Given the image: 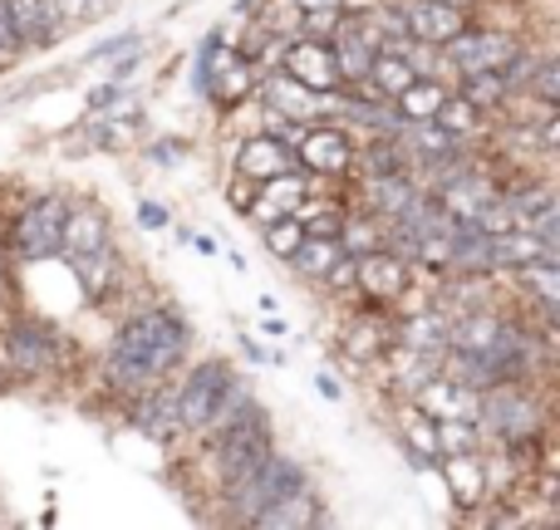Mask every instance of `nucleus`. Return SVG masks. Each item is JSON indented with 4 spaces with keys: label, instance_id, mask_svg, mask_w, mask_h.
<instances>
[{
    "label": "nucleus",
    "instance_id": "obj_1",
    "mask_svg": "<svg viewBox=\"0 0 560 530\" xmlns=\"http://www.w3.org/2000/svg\"><path fill=\"white\" fill-rule=\"evenodd\" d=\"M192 344V325L177 309L158 305V309H138L133 319H124L104 354V384L114 393H148V388L167 384L173 368L187 358Z\"/></svg>",
    "mask_w": 560,
    "mask_h": 530
},
{
    "label": "nucleus",
    "instance_id": "obj_2",
    "mask_svg": "<svg viewBox=\"0 0 560 530\" xmlns=\"http://www.w3.org/2000/svg\"><path fill=\"white\" fill-rule=\"evenodd\" d=\"M310 486V472L295 462L290 452H280V447H271V452L261 457V462L252 467V472L232 476V482H222V506H226V521L236 526H256V516L266 511V506L285 502V496L305 492Z\"/></svg>",
    "mask_w": 560,
    "mask_h": 530
},
{
    "label": "nucleus",
    "instance_id": "obj_3",
    "mask_svg": "<svg viewBox=\"0 0 560 530\" xmlns=\"http://www.w3.org/2000/svg\"><path fill=\"white\" fill-rule=\"evenodd\" d=\"M477 433L502 443L506 452H532L536 437L546 433V413L522 384H497L477 403Z\"/></svg>",
    "mask_w": 560,
    "mask_h": 530
},
{
    "label": "nucleus",
    "instance_id": "obj_4",
    "mask_svg": "<svg viewBox=\"0 0 560 530\" xmlns=\"http://www.w3.org/2000/svg\"><path fill=\"white\" fill-rule=\"evenodd\" d=\"M276 447V433H271V413H266L261 403H246L242 413L232 417V423L222 427V433H212V462H217V476L222 482H232V476L252 472L256 462H261L266 452Z\"/></svg>",
    "mask_w": 560,
    "mask_h": 530
},
{
    "label": "nucleus",
    "instance_id": "obj_5",
    "mask_svg": "<svg viewBox=\"0 0 560 530\" xmlns=\"http://www.w3.org/2000/svg\"><path fill=\"white\" fill-rule=\"evenodd\" d=\"M256 74H261V69L226 35H207L202 45H197V94H207L212 104H222V108L242 104L256 89Z\"/></svg>",
    "mask_w": 560,
    "mask_h": 530
},
{
    "label": "nucleus",
    "instance_id": "obj_6",
    "mask_svg": "<svg viewBox=\"0 0 560 530\" xmlns=\"http://www.w3.org/2000/svg\"><path fill=\"white\" fill-rule=\"evenodd\" d=\"M65 216H69V197L65 192H39L35 202H25V212L10 222L5 256H15L20 266H39V261H49V256H59Z\"/></svg>",
    "mask_w": 560,
    "mask_h": 530
},
{
    "label": "nucleus",
    "instance_id": "obj_7",
    "mask_svg": "<svg viewBox=\"0 0 560 530\" xmlns=\"http://www.w3.org/2000/svg\"><path fill=\"white\" fill-rule=\"evenodd\" d=\"M0 358L15 378L35 384V378H49L59 364V334L45 325V319H10L5 334H0Z\"/></svg>",
    "mask_w": 560,
    "mask_h": 530
},
{
    "label": "nucleus",
    "instance_id": "obj_8",
    "mask_svg": "<svg viewBox=\"0 0 560 530\" xmlns=\"http://www.w3.org/2000/svg\"><path fill=\"white\" fill-rule=\"evenodd\" d=\"M232 378L236 374L226 358H202V364L187 368V378L177 384V423H183V433H207V423H212L217 403L226 398Z\"/></svg>",
    "mask_w": 560,
    "mask_h": 530
},
{
    "label": "nucleus",
    "instance_id": "obj_9",
    "mask_svg": "<svg viewBox=\"0 0 560 530\" xmlns=\"http://www.w3.org/2000/svg\"><path fill=\"white\" fill-rule=\"evenodd\" d=\"M526 39L512 35V30H482V25H463L447 45H438V59H443L453 74H482V69H502L506 59L522 49Z\"/></svg>",
    "mask_w": 560,
    "mask_h": 530
},
{
    "label": "nucleus",
    "instance_id": "obj_10",
    "mask_svg": "<svg viewBox=\"0 0 560 530\" xmlns=\"http://www.w3.org/2000/svg\"><path fill=\"white\" fill-rule=\"evenodd\" d=\"M329 55H335V69L345 84H364L369 79V64L378 55V30H374V15L369 10H339L335 30H329Z\"/></svg>",
    "mask_w": 560,
    "mask_h": 530
},
{
    "label": "nucleus",
    "instance_id": "obj_11",
    "mask_svg": "<svg viewBox=\"0 0 560 530\" xmlns=\"http://www.w3.org/2000/svg\"><path fill=\"white\" fill-rule=\"evenodd\" d=\"M349 270H354V290L359 299L369 305H398L413 285V261L398 256L394 246H378V251H364V256H349Z\"/></svg>",
    "mask_w": 560,
    "mask_h": 530
},
{
    "label": "nucleus",
    "instance_id": "obj_12",
    "mask_svg": "<svg viewBox=\"0 0 560 530\" xmlns=\"http://www.w3.org/2000/svg\"><path fill=\"white\" fill-rule=\"evenodd\" d=\"M295 167L305 177H345L354 173V138L345 133L339 123H305V133H295Z\"/></svg>",
    "mask_w": 560,
    "mask_h": 530
},
{
    "label": "nucleus",
    "instance_id": "obj_13",
    "mask_svg": "<svg viewBox=\"0 0 560 530\" xmlns=\"http://www.w3.org/2000/svg\"><path fill=\"white\" fill-rule=\"evenodd\" d=\"M280 74H290L295 84L315 89V94L335 98L339 89H345V79H339L335 69V55H329V39H315V35H290L285 45H280Z\"/></svg>",
    "mask_w": 560,
    "mask_h": 530
},
{
    "label": "nucleus",
    "instance_id": "obj_14",
    "mask_svg": "<svg viewBox=\"0 0 560 530\" xmlns=\"http://www.w3.org/2000/svg\"><path fill=\"white\" fill-rule=\"evenodd\" d=\"M394 15H398V25H404L408 39L433 45V49L447 45V39L467 25V10L447 5V0H394Z\"/></svg>",
    "mask_w": 560,
    "mask_h": 530
},
{
    "label": "nucleus",
    "instance_id": "obj_15",
    "mask_svg": "<svg viewBox=\"0 0 560 530\" xmlns=\"http://www.w3.org/2000/svg\"><path fill=\"white\" fill-rule=\"evenodd\" d=\"M438 472H443V486H447V502L457 506V511H477V506H487V496H492V467H487L482 447L477 452H453V457H438Z\"/></svg>",
    "mask_w": 560,
    "mask_h": 530
},
{
    "label": "nucleus",
    "instance_id": "obj_16",
    "mask_svg": "<svg viewBox=\"0 0 560 530\" xmlns=\"http://www.w3.org/2000/svg\"><path fill=\"white\" fill-rule=\"evenodd\" d=\"M261 104H266V114L285 118V123H315L319 114H329L325 94L295 84V79L280 74V69H266V74H261Z\"/></svg>",
    "mask_w": 560,
    "mask_h": 530
},
{
    "label": "nucleus",
    "instance_id": "obj_17",
    "mask_svg": "<svg viewBox=\"0 0 560 530\" xmlns=\"http://www.w3.org/2000/svg\"><path fill=\"white\" fill-rule=\"evenodd\" d=\"M339 344H345V354L354 358V364H378V358L394 349V315H384V305H369L364 299V309L345 325Z\"/></svg>",
    "mask_w": 560,
    "mask_h": 530
},
{
    "label": "nucleus",
    "instance_id": "obj_18",
    "mask_svg": "<svg viewBox=\"0 0 560 530\" xmlns=\"http://www.w3.org/2000/svg\"><path fill=\"white\" fill-rule=\"evenodd\" d=\"M236 177H246V182H266V177H280L295 167V148L285 143V138L276 133H256L246 138L242 148H236Z\"/></svg>",
    "mask_w": 560,
    "mask_h": 530
},
{
    "label": "nucleus",
    "instance_id": "obj_19",
    "mask_svg": "<svg viewBox=\"0 0 560 530\" xmlns=\"http://www.w3.org/2000/svg\"><path fill=\"white\" fill-rule=\"evenodd\" d=\"M114 242V232H108V212L104 207H69L65 216V232H59V256L65 261H84V256L104 251V246Z\"/></svg>",
    "mask_w": 560,
    "mask_h": 530
},
{
    "label": "nucleus",
    "instance_id": "obj_20",
    "mask_svg": "<svg viewBox=\"0 0 560 530\" xmlns=\"http://www.w3.org/2000/svg\"><path fill=\"white\" fill-rule=\"evenodd\" d=\"M133 427L148 433L153 443H173L183 433L177 423V388H148V393H133Z\"/></svg>",
    "mask_w": 560,
    "mask_h": 530
},
{
    "label": "nucleus",
    "instance_id": "obj_21",
    "mask_svg": "<svg viewBox=\"0 0 560 530\" xmlns=\"http://www.w3.org/2000/svg\"><path fill=\"white\" fill-rule=\"evenodd\" d=\"M305 197H310L305 177H290V173L266 177V182H256V202H252V212H246V222L266 226V222H276V216H290L305 207Z\"/></svg>",
    "mask_w": 560,
    "mask_h": 530
},
{
    "label": "nucleus",
    "instance_id": "obj_22",
    "mask_svg": "<svg viewBox=\"0 0 560 530\" xmlns=\"http://www.w3.org/2000/svg\"><path fill=\"white\" fill-rule=\"evenodd\" d=\"M423 192L418 187L413 173H394V177H364V207L374 216H384V222H394V216H404L408 207H413V197Z\"/></svg>",
    "mask_w": 560,
    "mask_h": 530
},
{
    "label": "nucleus",
    "instance_id": "obj_23",
    "mask_svg": "<svg viewBox=\"0 0 560 530\" xmlns=\"http://www.w3.org/2000/svg\"><path fill=\"white\" fill-rule=\"evenodd\" d=\"M354 167L364 177H394V173H413V153L398 133H374L364 148H354Z\"/></svg>",
    "mask_w": 560,
    "mask_h": 530
},
{
    "label": "nucleus",
    "instance_id": "obj_24",
    "mask_svg": "<svg viewBox=\"0 0 560 530\" xmlns=\"http://www.w3.org/2000/svg\"><path fill=\"white\" fill-rule=\"evenodd\" d=\"M516 285H522V295H532L541 319L560 315V256H536L532 266L516 270Z\"/></svg>",
    "mask_w": 560,
    "mask_h": 530
},
{
    "label": "nucleus",
    "instance_id": "obj_25",
    "mask_svg": "<svg viewBox=\"0 0 560 530\" xmlns=\"http://www.w3.org/2000/svg\"><path fill=\"white\" fill-rule=\"evenodd\" d=\"M5 5H10L20 39H25V49H49L59 39V15L49 0H5Z\"/></svg>",
    "mask_w": 560,
    "mask_h": 530
},
{
    "label": "nucleus",
    "instance_id": "obj_26",
    "mask_svg": "<svg viewBox=\"0 0 560 530\" xmlns=\"http://www.w3.org/2000/svg\"><path fill=\"white\" fill-rule=\"evenodd\" d=\"M339 246H345L349 256H364V251H378V246H394V222L374 216L369 207H364V212H345V222H339Z\"/></svg>",
    "mask_w": 560,
    "mask_h": 530
},
{
    "label": "nucleus",
    "instance_id": "obj_27",
    "mask_svg": "<svg viewBox=\"0 0 560 530\" xmlns=\"http://www.w3.org/2000/svg\"><path fill=\"white\" fill-rule=\"evenodd\" d=\"M447 94H453V89H447L443 79H433V74H418L413 84H408L404 94L394 98V114L404 118V123H423V118H438V108L447 104Z\"/></svg>",
    "mask_w": 560,
    "mask_h": 530
},
{
    "label": "nucleus",
    "instance_id": "obj_28",
    "mask_svg": "<svg viewBox=\"0 0 560 530\" xmlns=\"http://www.w3.org/2000/svg\"><path fill=\"white\" fill-rule=\"evenodd\" d=\"M345 246H339V236H305V242L295 246V251H290V270H295V275H305V280H325L329 270H335L339 261H345Z\"/></svg>",
    "mask_w": 560,
    "mask_h": 530
},
{
    "label": "nucleus",
    "instance_id": "obj_29",
    "mask_svg": "<svg viewBox=\"0 0 560 530\" xmlns=\"http://www.w3.org/2000/svg\"><path fill=\"white\" fill-rule=\"evenodd\" d=\"M325 521H329V516H325V502L315 496V486H305V492L285 496V502L266 506V511L256 516V526H266V530H280V526H325Z\"/></svg>",
    "mask_w": 560,
    "mask_h": 530
},
{
    "label": "nucleus",
    "instance_id": "obj_30",
    "mask_svg": "<svg viewBox=\"0 0 560 530\" xmlns=\"http://www.w3.org/2000/svg\"><path fill=\"white\" fill-rule=\"evenodd\" d=\"M413 79H418V69H413V59H408L404 49H378L374 64H369V79H364V84L374 89L378 98H388V104H394V98L404 94Z\"/></svg>",
    "mask_w": 560,
    "mask_h": 530
},
{
    "label": "nucleus",
    "instance_id": "obj_31",
    "mask_svg": "<svg viewBox=\"0 0 560 530\" xmlns=\"http://www.w3.org/2000/svg\"><path fill=\"white\" fill-rule=\"evenodd\" d=\"M74 266V275L84 280V290H89V299H104L108 290L124 280V266H118V251H114V242L104 246V251H94V256H84V261H69Z\"/></svg>",
    "mask_w": 560,
    "mask_h": 530
},
{
    "label": "nucleus",
    "instance_id": "obj_32",
    "mask_svg": "<svg viewBox=\"0 0 560 530\" xmlns=\"http://www.w3.org/2000/svg\"><path fill=\"white\" fill-rule=\"evenodd\" d=\"M457 94L472 108H482V114H497L512 98V89H506L502 69H482V74H457Z\"/></svg>",
    "mask_w": 560,
    "mask_h": 530
},
{
    "label": "nucleus",
    "instance_id": "obj_33",
    "mask_svg": "<svg viewBox=\"0 0 560 530\" xmlns=\"http://www.w3.org/2000/svg\"><path fill=\"white\" fill-rule=\"evenodd\" d=\"M398 433H404L408 462H413L418 472H428V467L438 462V423H433V417H423L413 403H408V423L398 427Z\"/></svg>",
    "mask_w": 560,
    "mask_h": 530
},
{
    "label": "nucleus",
    "instance_id": "obj_34",
    "mask_svg": "<svg viewBox=\"0 0 560 530\" xmlns=\"http://www.w3.org/2000/svg\"><path fill=\"white\" fill-rule=\"evenodd\" d=\"M438 123H443L453 138H463V143H472V138H482L487 114H482V108H472V104H467L463 94H447V104L438 108Z\"/></svg>",
    "mask_w": 560,
    "mask_h": 530
},
{
    "label": "nucleus",
    "instance_id": "obj_35",
    "mask_svg": "<svg viewBox=\"0 0 560 530\" xmlns=\"http://www.w3.org/2000/svg\"><path fill=\"white\" fill-rule=\"evenodd\" d=\"M522 98H536V108H556L560 104V55H536Z\"/></svg>",
    "mask_w": 560,
    "mask_h": 530
},
{
    "label": "nucleus",
    "instance_id": "obj_36",
    "mask_svg": "<svg viewBox=\"0 0 560 530\" xmlns=\"http://www.w3.org/2000/svg\"><path fill=\"white\" fill-rule=\"evenodd\" d=\"M261 236H266V251H271L276 261H290V251L305 242V226H300V216L290 212V216H276V222H266Z\"/></svg>",
    "mask_w": 560,
    "mask_h": 530
},
{
    "label": "nucleus",
    "instance_id": "obj_37",
    "mask_svg": "<svg viewBox=\"0 0 560 530\" xmlns=\"http://www.w3.org/2000/svg\"><path fill=\"white\" fill-rule=\"evenodd\" d=\"M59 15V25H84V20H104L118 0H49Z\"/></svg>",
    "mask_w": 560,
    "mask_h": 530
},
{
    "label": "nucleus",
    "instance_id": "obj_38",
    "mask_svg": "<svg viewBox=\"0 0 560 530\" xmlns=\"http://www.w3.org/2000/svg\"><path fill=\"white\" fill-rule=\"evenodd\" d=\"M300 226H305V236H339V222H345V207L329 202L319 207V212H295Z\"/></svg>",
    "mask_w": 560,
    "mask_h": 530
},
{
    "label": "nucleus",
    "instance_id": "obj_39",
    "mask_svg": "<svg viewBox=\"0 0 560 530\" xmlns=\"http://www.w3.org/2000/svg\"><path fill=\"white\" fill-rule=\"evenodd\" d=\"M25 55V39H20V30H15V20H10V5L0 0V74H5L15 59Z\"/></svg>",
    "mask_w": 560,
    "mask_h": 530
},
{
    "label": "nucleus",
    "instance_id": "obj_40",
    "mask_svg": "<svg viewBox=\"0 0 560 530\" xmlns=\"http://www.w3.org/2000/svg\"><path fill=\"white\" fill-rule=\"evenodd\" d=\"M114 104H124V84H118V79L89 89V114H114Z\"/></svg>",
    "mask_w": 560,
    "mask_h": 530
},
{
    "label": "nucleus",
    "instance_id": "obj_41",
    "mask_svg": "<svg viewBox=\"0 0 560 530\" xmlns=\"http://www.w3.org/2000/svg\"><path fill=\"white\" fill-rule=\"evenodd\" d=\"M138 45H143V35H138V30H128V35H114V39H104V45H94V49H89V59H114V55L138 49Z\"/></svg>",
    "mask_w": 560,
    "mask_h": 530
},
{
    "label": "nucleus",
    "instance_id": "obj_42",
    "mask_svg": "<svg viewBox=\"0 0 560 530\" xmlns=\"http://www.w3.org/2000/svg\"><path fill=\"white\" fill-rule=\"evenodd\" d=\"M226 202H232V212H252L256 202V182H246V177H232V187H226Z\"/></svg>",
    "mask_w": 560,
    "mask_h": 530
},
{
    "label": "nucleus",
    "instance_id": "obj_43",
    "mask_svg": "<svg viewBox=\"0 0 560 530\" xmlns=\"http://www.w3.org/2000/svg\"><path fill=\"white\" fill-rule=\"evenodd\" d=\"M138 226H148V232H163V226H173V212L158 202H138Z\"/></svg>",
    "mask_w": 560,
    "mask_h": 530
},
{
    "label": "nucleus",
    "instance_id": "obj_44",
    "mask_svg": "<svg viewBox=\"0 0 560 530\" xmlns=\"http://www.w3.org/2000/svg\"><path fill=\"white\" fill-rule=\"evenodd\" d=\"M148 157L173 167V163H183V157H187V143H183V138H163V143H153V153H148Z\"/></svg>",
    "mask_w": 560,
    "mask_h": 530
},
{
    "label": "nucleus",
    "instance_id": "obj_45",
    "mask_svg": "<svg viewBox=\"0 0 560 530\" xmlns=\"http://www.w3.org/2000/svg\"><path fill=\"white\" fill-rule=\"evenodd\" d=\"M315 388H319V398H329V403H339V398H345V388H339V378H335V374H319V378H315Z\"/></svg>",
    "mask_w": 560,
    "mask_h": 530
},
{
    "label": "nucleus",
    "instance_id": "obj_46",
    "mask_svg": "<svg viewBox=\"0 0 560 530\" xmlns=\"http://www.w3.org/2000/svg\"><path fill=\"white\" fill-rule=\"evenodd\" d=\"M10 299V256H5V242H0V309Z\"/></svg>",
    "mask_w": 560,
    "mask_h": 530
},
{
    "label": "nucleus",
    "instance_id": "obj_47",
    "mask_svg": "<svg viewBox=\"0 0 560 530\" xmlns=\"http://www.w3.org/2000/svg\"><path fill=\"white\" fill-rule=\"evenodd\" d=\"M295 10L305 15V10H345V0H295Z\"/></svg>",
    "mask_w": 560,
    "mask_h": 530
},
{
    "label": "nucleus",
    "instance_id": "obj_48",
    "mask_svg": "<svg viewBox=\"0 0 560 530\" xmlns=\"http://www.w3.org/2000/svg\"><path fill=\"white\" fill-rule=\"evenodd\" d=\"M187 242H192V246H197V251H202V256H217V251H222V246H217L212 236H187Z\"/></svg>",
    "mask_w": 560,
    "mask_h": 530
},
{
    "label": "nucleus",
    "instance_id": "obj_49",
    "mask_svg": "<svg viewBox=\"0 0 560 530\" xmlns=\"http://www.w3.org/2000/svg\"><path fill=\"white\" fill-rule=\"evenodd\" d=\"M242 349H246V358H252V364H266V349L256 344V339H242Z\"/></svg>",
    "mask_w": 560,
    "mask_h": 530
},
{
    "label": "nucleus",
    "instance_id": "obj_50",
    "mask_svg": "<svg viewBox=\"0 0 560 530\" xmlns=\"http://www.w3.org/2000/svg\"><path fill=\"white\" fill-rule=\"evenodd\" d=\"M447 5H457V10H467V5H477V0H447Z\"/></svg>",
    "mask_w": 560,
    "mask_h": 530
}]
</instances>
